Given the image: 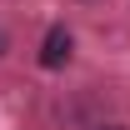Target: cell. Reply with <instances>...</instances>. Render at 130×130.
Here are the masks:
<instances>
[{"mask_svg":"<svg viewBox=\"0 0 130 130\" xmlns=\"http://www.w3.org/2000/svg\"><path fill=\"white\" fill-rule=\"evenodd\" d=\"M70 45H75V40H70V30H65V25H55V30L45 35V45H40V65H45V70H60V65L70 60Z\"/></svg>","mask_w":130,"mask_h":130,"instance_id":"6da1fadb","label":"cell"},{"mask_svg":"<svg viewBox=\"0 0 130 130\" xmlns=\"http://www.w3.org/2000/svg\"><path fill=\"white\" fill-rule=\"evenodd\" d=\"M95 130H125V125H95Z\"/></svg>","mask_w":130,"mask_h":130,"instance_id":"7a4b0ae2","label":"cell"},{"mask_svg":"<svg viewBox=\"0 0 130 130\" xmlns=\"http://www.w3.org/2000/svg\"><path fill=\"white\" fill-rule=\"evenodd\" d=\"M0 50H5V30H0Z\"/></svg>","mask_w":130,"mask_h":130,"instance_id":"3957f363","label":"cell"}]
</instances>
